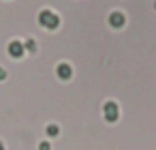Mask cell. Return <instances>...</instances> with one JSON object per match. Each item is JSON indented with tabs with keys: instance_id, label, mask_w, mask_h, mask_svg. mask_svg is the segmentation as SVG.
I'll list each match as a JSON object with an SVG mask.
<instances>
[{
	"instance_id": "cell-1",
	"label": "cell",
	"mask_w": 156,
	"mask_h": 150,
	"mask_svg": "<svg viewBox=\"0 0 156 150\" xmlns=\"http://www.w3.org/2000/svg\"><path fill=\"white\" fill-rule=\"evenodd\" d=\"M39 22H41V26H45V28H49V30H54V28L60 26V17H58L56 13L47 11V9H43V11L39 13Z\"/></svg>"
},
{
	"instance_id": "cell-2",
	"label": "cell",
	"mask_w": 156,
	"mask_h": 150,
	"mask_svg": "<svg viewBox=\"0 0 156 150\" xmlns=\"http://www.w3.org/2000/svg\"><path fill=\"white\" fill-rule=\"evenodd\" d=\"M103 112H105V118H107L109 122H115V120H118V103L107 101V103L103 105Z\"/></svg>"
},
{
	"instance_id": "cell-3",
	"label": "cell",
	"mask_w": 156,
	"mask_h": 150,
	"mask_svg": "<svg viewBox=\"0 0 156 150\" xmlns=\"http://www.w3.org/2000/svg\"><path fill=\"white\" fill-rule=\"evenodd\" d=\"M7 49H9V54H11L13 58H22V56H24V52H26V49H24V43H22V41H11Z\"/></svg>"
},
{
	"instance_id": "cell-4",
	"label": "cell",
	"mask_w": 156,
	"mask_h": 150,
	"mask_svg": "<svg viewBox=\"0 0 156 150\" xmlns=\"http://www.w3.org/2000/svg\"><path fill=\"white\" fill-rule=\"evenodd\" d=\"M56 73H58V77H60V79H69V77L73 75V69H71V64L60 62V64L56 67Z\"/></svg>"
},
{
	"instance_id": "cell-5",
	"label": "cell",
	"mask_w": 156,
	"mask_h": 150,
	"mask_svg": "<svg viewBox=\"0 0 156 150\" xmlns=\"http://www.w3.org/2000/svg\"><path fill=\"white\" fill-rule=\"evenodd\" d=\"M124 22H126V20H124V15H122L120 11H115V13H111V15H109V24H111L113 28H122V26H124Z\"/></svg>"
},
{
	"instance_id": "cell-6",
	"label": "cell",
	"mask_w": 156,
	"mask_h": 150,
	"mask_svg": "<svg viewBox=\"0 0 156 150\" xmlns=\"http://www.w3.org/2000/svg\"><path fill=\"white\" fill-rule=\"evenodd\" d=\"M58 133H60V129H58L56 124H49V126H47V135H49V137H56Z\"/></svg>"
},
{
	"instance_id": "cell-7",
	"label": "cell",
	"mask_w": 156,
	"mask_h": 150,
	"mask_svg": "<svg viewBox=\"0 0 156 150\" xmlns=\"http://www.w3.org/2000/svg\"><path fill=\"white\" fill-rule=\"evenodd\" d=\"M24 49H28V52H34V49H37V43H34L32 39H28V41L24 43Z\"/></svg>"
},
{
	"instance_id": "cell-8",
	"label": "cell",
	"mask_w": 156,
	"mask_h": 150,
	"mask_svg": "<svg viewBox=\"0 0 156 150\" xmlns=\"http://www.w3.org/2000/svg\"><path fill=\"white\" fill-rule=\"evenodd\" d=\"M39 150H51L49 141H41V144H39Z\"/></svg>"
},
{
	"instance_id": "cell-9",
	"label": "cell",
	"mask_w": 156,
	"mask_h": 150,
	"mask_svg": "<svg viewBox=\"0 0 156 150\" xmlns=\"http://www.w3.org/2000/svg\"><path fill=\"white\" fill-rule=\"evenodd\" d=\"M5 77H7V71H5L2 67H0V79H5Z\"/></svg>"
},
{
	"instance_id": "cell-10",
	"label": "cell",
	"mask_w": 156,
	"mask_h": 150,
	"mask_svg": "<svg viewBox=\"0 0 156 150\" xmlns=\"http://www.w3.org/2000/svg\"><path fill=\"white\" fill-rule=\"evenodd\" d=\"M0 150H5V144H2V141H0Z\"/></svg>"
},
{
	"instance_id": "cell-11",
	"label": "cell",
	"mask_w": 156,
	"mask_h": 150,
	"mask_svg": "<svg viewBox=\"0 0 156 150\" xmlns=\"http://www.w3.org/2000/svg\"><path fill=\"white\" fill-rule=\"evenodd\" d=\"M154 9H156V5H154Z\"/></svg>"
}]
</instances>
